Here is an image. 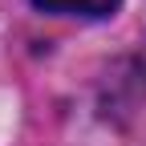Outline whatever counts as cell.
Wrapping results in <instances>:
<instances>
[{"instance_id":"1","label":"cell","mask_w":146,"mask_h":146,"mask_svg":"<svg viewBox=\"0 0 146 146\" xmlns=\"http://www.w3.org/2000/svg\"><path fill=\"white\" fill-rule=\"evenodd\" d=\"M45 12H77V16H110L122 0H33Z\"/></svg>"}]
</instances>
